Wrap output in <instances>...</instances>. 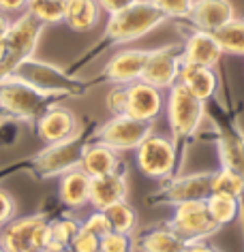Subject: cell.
<instances>
[{"label": "cell", "mask_w": 244, "mask_h": 252, "mask_svg": "<svg viewBox=\"0 0 244 252\" xmlns=\"http://www.w3.org/2000/svg\"><path fill=\"white\" fill-rule=\"evenodd\" d=\"M41 34L43 24L26 11L11 22L7 34L0 39V81L13 77L28 60H33Z\"/></svg>", "instance_id": "cell-1"}, {"label": "cell", "mask_w": 244, "mask_h": 252, "mask_svg": "<svg viewBox=\"0 0 244 252\" xmlns=\"http://www.w3.org/2000/svg\"><path fill=\"white\" fill-rule=\"evenodd\" d=\"M167 17L154 7L150 0H137L120 13L109 15L105 34L116 43H131L141 36H148L154 28H159Z\"/></svg>", "instance_id": "cell-2"}, {"label": "cell", "mask_w": 244, "mask_h": 252, "mask_svg": "<svg viewBox=\"0 0 244 252\" xmlns=\"http://www.w3.org/2000/svg\"><path fill=\"white\" fill-rule=\"evenodd\" d=\"M49 242V220L43 214L13 218L0 229L4 252H43Z\"/></svg>", "instance_id": "cell-3"}, {"label": "cell", "mask_w": 244, "mask_h": 252, "mask_svg": "<svg viewBox=\"0 0 244 252\" xmlns=\"http://www.w3.org/2000/svg\"><path fill=\"white\" fill-rule=\"evenodd\" d=\"M206 118V103L176 81L167 90V122L174 137H193Z\"/></svg>", "instance_id": "cell-4"}, {"label": "cell", "mask_w": 244, "mask_h": 252, "mask_svg": "<svg viewBox=\"0 0 244 252\" xmlns=\"http://www.w3.org/2000/svg\"><path fill=\"white\" fill-rule=\"evenodd\" d=\"M47 94L33 86L30 81L17 77H7L0 81V111L7 116L28 120L39 113Z\"/></svg>", "instance_id": "cell-5"}, {"label": "cell", "mask_w": 244, "mask_h": 252, "mask_svg": "<svg viewBox=\"0 0 244 252\" xmlns=\"http://www.w3.org/2000/svg\"><path fill=\"white\" fill-rule=\"evenodd\" d=\"M99 141L107 143L116 152H127V150H137L148 135H152V122L131 118L127 113H118L107 120L99 128Z\"/></svg>", "instance_id": "cell-6"}, {"label": "cell", "mask_w": 244, "mask_h": 252, "mask_svg": "<svg viewBox=\"0 0 244 252\" xmlns=\"http://www.w3.org/2000/svg\"><path fill=\"white\" fill-rule=\"evenodd\" d=\"M135 162L139 167V171L148 178H167L174 171V165H176V146L167 137L152 133L137 148Z\"/></svg>", "instance_id": "cell-7"}, {"label": "cell", "mask_w": 244, "mask_h": 252, "mask_svg": "<svg viewBox=\"0 0 244 252\" xmlns=\"http://www.w3.org/2000/svg\"><path fill=\"white\" fill-rule=\"evenodd\" d=\"M170 224L180 237L186 239V244H195L199 239L212 235L218 229V224L210 216L206 201H184V203H178Z\"/></svg>", "instance_id": "cell-8"}, {"label": "cell", "mask_w": 244, "mask_h": 252, "mask_svg": "<svg viewBox=\"0 0 244 252\" xmlns=\"http://www.w3.org/2000/svg\"><path fill=\"white\" fill-rule=\"evenodd\" d=\"M182 49L178 47H159L150 49L146 68H143L141 81L159 88V90H170L180 77V68H182Z\"/></svg>", "instance_id": "cell-9"}, {"label": "cell", "mask_w": 244, "mask_h": 252, "mask_svg": "<svg viewBox=\"0 0 244 252\" xmlns=\"http://www.w3.org/2000/svg\"><path fill=\"white\" fill-rule=\"evenodd\" d=\"M150 49H122L111 56V60L105 66V77L116 86H129L133 81H139L146 68Z\"/></svg>", "instance_id": "cell-10"}, {"label": "cell", "mask_w": 244, "mask_h": 252, "mask_svg": "<svg viewBox=\"0 0 244 252\" xmlns=\"http://www.w3.org/2000/svg\"><path fill=\"white\" fill-rule=\"evenodd\" d=\"M163 103L165 100H163L161 90L146 84V81L139 79L127 86V109H124V113L131 118L154 122L163 109Z\"/></svg>", "instance_id": "cell-11"}, {"label": "cell", "mask_w": 244, "mask_h": 252, "mask_svg": "<svg viewBox=\"0 0 244 252\" xmlns=\"http://www.w3.org/2000/svg\"><path fill=\"white\" fill-rule=\"evenodd\" d=\"M81 150L77 141H60V143H49L43 152L36 156V167L43 175H65L71 169L79 167Z\"/></svg>", "instance_id": "cell-12"}, {"label": "cell", "mask_w": 244, "mask_h": 252, "mask_svg": "<svg viewBox=\"0 0 244 252\" xmlns=\"http://www.w3.org/2000/svg\"><path fill=\"white\" fill-rule=\"evenodd\" d=\"M36 133L47 143H60L73 139L75 133H77V118L69 109L52 107L45 113H41L39 120H36Z\"/></svg>", "instance_id": "cell-13"}, {"label": "cell", "mask_w": 244, "mask_h": 252, "mask_svg": "<svg viewBox=\"0 0 244 252\" xmlns=\"http://www.w3.org/2000/svg\"><path fill=\"white\" fill-rule=\"evenodd\" d=\"M127 178L120 171L90 178V205L99 212H105L107 207L127 201Z\"/></svg>", "instance_id": "cell-14"}, {"label": "cell", "mask_w": 244, "mask_h": 252, "mask_svg": "<svg viewBox=\"0 0 244 252\" xmlns=\"http://www.w3.org/2000/svg\"><path fill=\"white\" fill-rule=\"evenodd\" d=\"M221 56H223V49L218 45L214 32L199 30V28L186 39L182 47V60L197 66H208V68L216 66Z\"/></svg>", "instance_id": "cell-15"}, {"label": "cell", "mask_w": 244, "mask_h": 252, "mask_svg": "<svg viewBox=\"0 0 244 252\" xmlns=\"http://www.w3.org/2000/svg\"><path fill=\"white\" fill-rule=\"evenodd\" d=\"M189 17L199 30L216 32L236 17V7L231 0H195Z\"/></svg>", "instance_id": "cell-16"}, {"label": "cell", "mask_w": 244, "mask_h": 252, "mask_svg": "<svg viewBox=\"0 0 244 252\" xmlns=\"http://www.w3.org/2000/svg\"><path fill=\"white\" fill-rule=\"evenodd\" d=\"M120 167V156L114 148H109L107 143L99 141L90 143L81 150V158H79V169L84 171L88 178H99V175H107L118 171Z\"/></svg>", "instance_id": "cell-17"}, {"label": "cell", "mask_w": 244, "mask_h": 252, "mask_svg": "<svg viewBox=\"0 0 244 252\" xmlns=\"http://www.w3.org/2000/svg\"><path fill=\"white\" fill-rule=\"evenodd\" d=\"M178 81L193 94V96H197L199 100H204V103L208 98L214 96L216 86H218L216 73L212 71V68L189 64V62H182V68H180Z\"/></svg>", "instance_id": "cell-18"}, {"label": "cell", "mask_w": 244, "mask_h": 252, "mask_svg": "<svg viewBox=\"0 0 244 252\" xmlns=\"http://www.w3.org/2000/svg\"><path fill=\"white\" fill-rule=\"evenodd\" d=\"M58 197L67 207L79 210L90 203V178L81 169H71L60 178Z\"/></svg>", "instance_id": "cell-19"}, {"label": "cell", "mask_w": 244, "mask_h": 252, "mask_svg": "<svg viewBox=\"0 0 244 252\" xmlns=\"http://www.w3.org/2000/svg\"><path fill=\"white\" fill-rule=\"evenodd\" d=\"M212 194V173H199L182 178L167 188V201L184 203V201H206Z\"/></svg>", "instance_id": "cell-20"}, {"label": "cell", "mask_w": 244, "mask_h": 252, "mask_svg": "<svg viewBox=\"0 0 244 252\" xmlns=\"http://www.w3.org/2000/svg\"><path fill=\"white\" fill-rule=\"evenodd\" d=\"M101 13L97 0H67L65 24L75 32H88L99 24Z\"/></svg>", "instance_id": "cell-21"}, {"label": "cell", "mask_w": 244, "mask_h": 252, "mask_svg": "<svg viewBox=\"0 0 244 252\" xmlns=\"http://www.w3.org/2000/svg\"><path fill=\"white\" fill-rule=\"evenodd\" d=\"M186 239L180 237L174 229H159L148 233L141 239L139 250L141 252H184L186 248Z\"/></svg>", "instance_id": "cell-22"}, {"label": "cell", "mask_w": 244, "mask_h": 252, "mask_svg": "<svg viewBox=\"0 0 244 252\" xmlns=\"http://www.w3.org/2000/svg\"><path fill=\"white\" fill-rule=\"evenodd\" d=\"M214 36L223 49V54L244 56V20L242 17H234L231 22H227L223 28L216 30Z\"/></svg>", "instance_id": "cell-23"}, {"label": "cell", "mask_w": 244, "mask_h": 252, "mask_svg": "<svg viewBox=\"0 0 244 252\" xmlns=\"http://www.w3.org/2000/svg\"><path fill=\"white\" fill-rule=\"evenodd\" d=\"M26 13H30L43 26L60 24L67 15V0H28Z\"/></svg>", "instance_id": "cell-24"}, {"label": "cell", "mask_w": 244, "mask_h": 252, "mask_svg": "<svg viewBox=\"0 0 244 252\" xmlns=\"http://www.w3.org/2000/svg\"><path fill=\"white\" fill-rule=\"evenodd\" d=\"M212 192L240 199L244 194V175L227 167L221 169L218 173H212Z\"/></svg>", "instance_id": "cell-25"}, {"label": "cell", "mask_w": 244, "mask_h": 252, "mask_svg": "<svg viewBox=\"0 0 244 252\" xmlns=\"http://www.w3.org/2000/svg\"><path fill=\"white\" fill-rule=\"evenodd\" d=\"M206 205H208V212H210L212 220H214L218 226L231 222L238 214V199L229 197V194L212 192L210 197L206 199Z\"/></svg>", "instance_id": "cell-26"}, {"label": "cell", "mask_w": 244, "mask_h": 252, "mask_svg": "<svg viewBox=\"0 0 244 252\" xmlns=\"http://www.w3.org/2000/svg\"><path fill=\"white\" fill-rule=\"evenodd\" d=\"M105 214H107L111 229L114 231L124 233V235H131V233H133V229H135V210L127 203V201H120V203L107 207Z\"/></svg>", "instance_id": "cell-27"}, {"label": "cell", "mask_w": 244, "mask_h": 252, "mask_svg": "<svg viewBox=\"0 0 244 252\" xmlns=\"http://www.w3.org/2000/svg\"><path fill=\"white\" fill-rule=\"evenodd\" d=\"M81 224L77 220H58V222H49V242H56V244H65V246H71V242L75 239V235L79 233Z\"/></svg>", "instance_id": "cell-28"}, {"label": "cell", "mask_w": 244, "mask_h": 252, "mask_svg": "<svg viewBox=\"0 0 244 252\" xmlns=\"http://www.w3.org/2000/svg\"><path fill=\"white\" fill-rule=\"evenodd\" d=\"M165 17H189L195 0H150Z\"/></svg>", "instance_id": "cell-29"}, {"label": "cell", "mask_w": 244, "mask_h": 252, "mask_svg": "<svg viewBox=\"0 0 244 252\" xmlns=\"http://www.w3.org/2000/svg\"><path fill=\"white\" fill-rule=\"evenodd\" d=\"M71 250L73 252H101V237H97L95 233L81 224L79 233L71 242Z\"/></svg>", "instance_id": "cell-30"}, {"label": "cell", "mask_w": 244, "mask_h": 252, "mask_svg": "<svg viewBox=\"0 0 244 252\" xmlns=\"http://www.w3.org/2000/svg\"><path fill=\"white\" fill-rule=\"evenodd\" d=\"M101 252H131V239L124 233L109 231L101 237Z\"/></svg>", "instance_id": "cell-31"}, {"label": "cell", "mask_w": 244, "mask_h": 252, "mask_svg": "<svg viewBox=\"0 0 244 252\" xmlns=\"http://www.w3.org/2000/svg\"><path fill=\"white\" fill-rule=\"evenodd\" d=\"M84 226H86L88 231L95 233L97 237H105L109 231H114V229H111V222H109L107 214H105V212H99V210H95V212L90 214L88 220L84 222Z\"/></svg>", "instance_id": "cell-32"}, {"label": "cell", "mask_w": 244, "mask_h": 252, "mask_svg": "<svg viewBox=\"0 0 244 252\" xmlns=\"http://www.w3.org/2000/svg\"><path fill=\"white\" fill-rule=\"evenodd\" d=\"M17 216V203L13 199V194L4 188H0V229L4 224H9L11 220Z\"/></svg>", "instance_id": "cell-33"}, {"label": "cell", "mask_w": 244, "mask_h": 252, "mask_svg": "<svg viewBox=\"0 0 244 252\" xmlns=\"http://www.w3.org/2000/svg\"><path fill=\"white\" fill-rule=\"evenodd\" d=\"M107 109L118 116L127 109V86H114L107 94Z\"/></svg>", "instance_id": "cell-34"}, {"label": "cell", "mask_w": 244, "mask_h": 252, "mask_svg": "<svg viewBox=\"0 0 244 252\" xmlns=\"http://www.w3.org/2000/svg\"><path fill=\"white\" fill-rule=\"evenodd\" d=\"M133 2H137V0H97V4L101 7V11L103 13H107V15L120 13L122 9L131 7Z\"/></svg>", "instance_id": "cell-35"}, {"label": "cell", "mask_w": 244, "mask_h": 252, "mask_svg": "<svg viewBox=\"0 0 244 252\" xmlns=\"http://www.w3.org/2000/svg\"><path fill=\"white\" fill-rule=\"evenodd\" d=\"M28 7V0H0V13L20 15Z\"/></svg>", "instance_id": "cell-36"}, {"label": "cell", "mask_w": 244, "mask_h": 252, "mask_svg": "<svg viewBox=\"0 0 244 252\" xmlns=\"http://www.w3.org/2000/svg\"><path fill=\"white\" fill-rule=\"evenodd\" d=\"M43 252H73L71 246H65V244H56V242H47L45 250Z\"/></svg>", "instance_id": "cell-37"}, {"label": "cell", "mask_w": 244, "mask_h": 252, "mask_svg": "<svg viewBox=\"0 0 244 252\" xmlns=\"http://www.w3.org/2000/svg\"><path fill=\"white\" fill-rule=\"evenodd\" d=\"M11 22H13V20H11L7 13H0V39L7 34V30L11 28Z\"/></svg>", "instance_id": "cell-38"}, {"label": "cell", "mask_w": 244, "mask_h": 252, "mask_svg": "<svg viewBox=\"0 0 244 252\" xmlns=\"http://www.w3.org/2000/svg\"><path fill=\"white\" fill-rule=\"evenodd\" d=\"M184 252H214V250H212L210 248V246H206V244H189V246H186V248H184Z\"/></svg>", "instance_id": "cell-39"}, {"label": "cell", "mask_w": 244, "mask_h": 252, "mask_svg": "<svg viewBox=\"0 0 244 252\" xmlns=\"http://www.w3.org/2000/svg\"><path fill=\"white\" fill-rule=\"evenodd\" d=\"M0 252H4V248H2V246H0Z\"/></svg>", "instance_id": "cell-40"}]
</instances>
